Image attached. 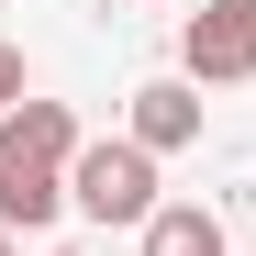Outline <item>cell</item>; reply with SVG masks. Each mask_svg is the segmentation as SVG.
Wrapping results in <instances>:
<instances>
[{
    "label": "cell",
    "instance_id": "7a4b0ae2",
    "mask_svg": "<svg viewBox=\"0 0 256 256\" xmlns=\"http://www.w3.org/2000/svg\"><path fill=\"white\" fill-rule=\"evenodd\" d=\"M67 200L90 212V223H134V234L167 212V200H156V156H145L134 134H112V145H78V167H67Z\"/></svg>",
    "mask_w": 256,
    "mask_h": 256
},
{
    "label": "cell",
    "instance_id": "ba28073f",
    "mask_svg": "<svg viewBox=\"0 0 256 256\" xmlns=\"http://www.w3.org/2000/svg\"><path fill=\"white\" fill-rule=\"evenodd\" d=\"M56 256H78V245H56Z\"/></svg>",
    "mask_w": 256,
    "mask_h": 256
},
{
    "label": "cell",
    "instance_id": "52a82bcc",
    "mask_svg": "<svg viewBox=\"0 0 256 256\" xmlns=\"http://www.w3.org/2000/svg\"><path fill=\"white\" fill-rule=\"evenodd\" d=\"M0 256H22V245H12V234H0Z\"/></svg>",
    "mask_w": 256,
    "mask_h": 256
},
{
    "label": "cell",
    "instance_id": "6da1fadb",
    "mask_svg": "<svg viewBox=\"0 0 256 256\" xmlns=\"http://www.w3.org/2000/svg\"><path fill=\"white\" fill-rule=\"evenodd\" d=\"M67 167H78V112L67 100H22L0 112V234H45L67 212Z\"/></svg>",
    "mask_w": 256,
    "mask_h": 256
},
{
    "label": "cell",
    "instance_id": "8992f818",
    "mask_svg": "<svg viewBox=\"0 0 256 256\" xmlns=\"http://www.w3.org/2000/svg\"><path fill=\"white\" fill-rule=\"evenodd\" d=\"M34 90H22V45H0V112H22Z\"/></svg>",
    "mask_w": 256,
    "mask_h": 256
},
{
    "label": "cell",
    "instance_id": "277c9868",
    "mask_svg": "<svg viewBox=\"0 0 256 256\" xmlns=\"http://www.w3.org/2000/svg\"><path fill=\"white\" fill-rule=\"evenodd\" d=\"M134 145L145 156L200 145V90H190V78H145V90H134Z\"/></svg>",
    "mask_w": 256,
    "mask_h": 256
},
{
    "label": "cell",
    "instance_id": "5b68a950",
    "mask_svg": "<svg viewBox=\"0 0 256 256\" xmlns=\"http://www.w3.org/2000/svg\"><path fill=\"white\" fill-rule=\"evenodd\" d=\"M145 256H223V212H200V200H167L156 223H145Z\"/></svg>",
    "mask_w": 256,
    "mask_h": 256
},
{
    "label": "cell",
    "instance_id": "3957f363",
    "mask_svg": "<svg viewBox=\"0 0 256 256\" xmlns=\"http://www.w3.org/2000/svg\"><path fill=\"white\" fill-rule=\"evenodd\" d=\"M178 78H190V90H234V78H256V0H212V12L178 22Z\"/></svg>",
    "mask_w": 256,
    "mask_h": 256
}]
</instances>
